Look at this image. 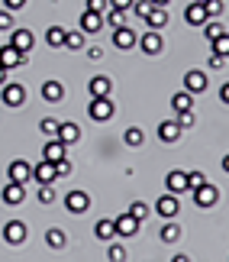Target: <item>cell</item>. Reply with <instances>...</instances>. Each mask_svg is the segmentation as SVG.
I'll use <instances>...</instances> for the list:
<instances>
[{"label":"cell","mask_w":229,"mask_h":262,"mask_svg":"<svg viewBox=\"0 0 229 262\" xmlns=\"http://www.w3.org/2000/svg\"><path fill=\"white\" fill-rule=\"evenodd\" d=\"M87 114H91L94 123H107V120H113L116 104H113L110 97H91V104H87Z\"/></svg>","instance_id":"obj_1"},{"label":"cell","mask_w":229,"mask_h":262,"mask_svg":"<svg viewBox=\"0 0 229 262\" xmlns=\"http://www.w3.org/2000/svg\"><path fill=\"white\" fill-rule=\"evenodd\" d=\"M136 46L142 49L145 55H162L165 52V39H162V33H158V29H148V33H142L136 39Z\"/></svg>","instance_id":"obj_2"},{"label":"cell","mask_w":229,"mask_h":262,"mask_svg":"<svg viewBox=\"0 0 229 262\" xmlns=\"http://www.w3.org/2000/svg\"><path fill=\"white\" fill-rule=\"evenodd\" d=\"M0 100H4L7 107H23V100H26V88H23V84H16V81H4V84H0Z\"/></svg>","instance_id":"obj_3"},{"label":"cell","mask_w":229,"mask_h":262,"mask_svg":"<svg viewBox=\"0 0 229 262\" xmlns=\"http://www.w3.org/2000/svg\"><path fill=\"white\" fill-rule=\"evenodd\" d=\"M65 210L68 214H87V210H91V194H87V191H68Z\"/></svg>","instance_id":"obj_4"},{"label":"cell","mask_w":229,"mask_h":262,"mask_svg":"<svg viewBox=\"0 0 229 262\" xmlns=\"http://www.w3.org/2000/svg\"><path fill=\"white\" fill-rule=\"evenodd\" d=\"M7 181H16V185H26V181H33V165L26 162V159H13L7 168Z\"/></svg>","instance_id":"obj_5"},{"label":"cell","mask_w":229,"mask_h":262,"mask_svg":"<svg viewBox=\"0 0 229 262\" xmlns=\"http://www.w3.org/2000/svg\"><path fill=\"white\" fill-rule=\"evenodd\" d=\"M10 46L19 49L23 55H29V52H33V46H36L33 29H10Z\"/></svg>","instance_id":"obj_6"},{"label":"cell","mask_w":229,"mask_h":262,"mask_svg":"<svg viewBox=\"0 0 229 262\" xmlns=\"http://www.w3.org/2000/svg\"><path fill=\"white\" fill-rule=\"evenodd\" d=\"M191 194H194V204H197V207H213L216 201H220V191H216L210 181H203V185H200V188H194Z\"/></svg>","instance_id":"obj_7"},{"label":"cell","mask_w":229,"mask_h":262,"mask_svg":"<svg viewBox=\"0 0 229 262\" xmlns=\"http://www.w3.org/2000/svg\"><path fill=\"white\" fill-rule=\"evenodd\" d=\"M0 198H4V204H10V207L23 204V201H26V185H16V181H7V185H4V191H0Z\"/></svg>","instance_id":"obj_8"},{"label":"cell","mask_w":229,"mask_h":262,"mask_svg":"<svg viewBox=\"0 0 229 262\" xmlns=\"http://www.w3.org/2000/svg\"><path fill=\"white\" fill-rule=\"evenodd\" d=\"M177 207H181V204H177V194H162V198L155 201V214L165 217V220L177 217Z\"/></svg>","instance_id":"obj_9"},{"label":"cell","mask_w":229,"mask_h":262,"mask_svg":"<svg viewBox=\"0 0 229 262\" xmlns=\"http://www.w3.org/2000/svg\"><path fill=\"white\" fill-rule=\"evenodd\" d=\"M23 62H26V55L19 52V49H13L10 42H7V46H0V65H4L7 72H10V68H19Z\"/></svg>","instance_id":"obj_10"},{"label":"cell","mask_w":229,"mask_h":262,"mask_svg":"<svg viewBox=\"0 0 229 262\" xmlns=\"http://www.w3.org/2000/svg\"><path fill=\"white\" fill-rule=\"evenodd\" d=\"M104 29V13H94V10H84L81 13V33L84 36H94Z\"/></svg>","instance_id":"obj_11"},{"label":"cell","mask_w":229,"mask_h":262,"mask_svg":"<svg viewBox=\"0 0 229 262\" xmlns=\"http://www.w3.org/2000/svg\"><path fill=\"white\" fill-rule=\"evenodd\" d=\"M65 156H68V146L62 143V139H55V136L42 146V159H45V162H52V165L58 162V159H65Z\"/></svg>","instance_id":"obj_12"},{"label":"cell","mask_w":229,"mask_h":262,"mask_svg":"<svg viewBox=\"0 0 229 262\" xmlns=\"http://www.w3.org/2000/svg\"><path fill=\"white\" fill-rule=\"evenodd\" d=\"M4 239L10 246H19L26 239V224H23V220H10V224L4 227Z\"/></svg>","instance_id":"obj_13"},{"label":"cell","mask_w":229,"mask_h":262,"mask_svg":"<svg viewBox=\"0 0 229 262\" xmlns=\"http://www.w3.org/2000/svg\"><path fill=\"white\" fill-rule=\"evenodd\" d=\"M113 46L119 49V52H129V49H136V33H133L129 26L113 29Z\"/></svg>","instance_id":"obj_14"},{"label":"cell","mask_w":229,"mask_h":262,"mask_svg":"<svg viewBox=\"0 0 229 262\" xmlns=\"http://www.w3.org/2000/svg\"><path fill=\"white\" fill-rule=\"evenodd\" d=\"M87 91H91V97H110L113 94V81L107 75H94L91 84H87Z\"/></svg>","instance_id":"obj_15"},{"label":"cell","mask_w":229,"mask_h":262,"mask_svg":"<svg viewBox=\"0 0 229 262\" xmlns=\"http://www.w3.org/2000/svg\"><path fill=\"white\" fill-rule=\"evenodd\" d=\"M139 220L136 217H129V214H123V217H116L113 220V230H116V236H136L139 233Z\"/></svg>","instance_id":"obj_16"},{"label":"cell","mask_w":229,"mask_h":262,"mask_svg":"<svg viewBox=\"0 0 229 262\" xmlns=\"http://www.w3.org/2000/svg\"><path fill=\"white\" fill-rule=\"evenodd\" d=\"M158 139H162V143H177V139H181L177 120H162V123H158Z\"/></svg>","instance_id":"obj_17"},{"label":"cell","mask_w":229,"mask_h":262,"mask_svg":"<svg viewBox=\"0 0 229 262\" xmlns=\"http://www.w3.org/2000/svg\"><path fill=\"white\" fill-rule=\"evenodd\" d=\"M145 26H148V29H158V33H162V29L168 26V10H165V7H152V10L145 13Z\"/></svg>","instance_id":"obj_18"},{"label":"cell","mask_w":229,"mask_h":262,"mask_svg":"<svg viewBox=\"0 0 229 262\" xmlns=\"http://www.w3.org/2000/svg\"><path fill=\"white\" fill-rule=\"evenodd\" d=\"M33 178L39 181V185H52V181H58V178H55V165L42 159L39 165H33Z\"/></svg>","instance_id":"obj_19"},{"label":"cell","mask_w":229,"mask_h":262,"mask_svg":"<svg viewBox=\"0 0 229 262\" xmlns=\"http://www.w3.org/2000/svg\"><path fill=\"white\" fill-rule=\"evenodd\" d=\"M184 91H191V94H200V91H207V75L203 72H187L184 75Z\"/></svg>","instance_id":"obj_20"},{"label":"cell","mask_w":229,"mask_h":262,"mask_svg":"<svg viewBox=\"0 0 229 262\" xmlns=\"http://www.w3.org/2000/svg\"><path fill=\"white\" fill-rule=\"evenodd\" d=\"M165 185H168V194H184V191H187V178H184L181 168H174V172H168Z\"/></svg>","instance_id":"obj_21"},{"label":"cell","mask_w":229,"mask_h":262,"mask_svg":"<svg viewBox=\"0 0 229 262\" xmlns=\"http://www.w3.org/2000/svg\"><path fill=\"white\" fill-rule=\"evenodd\" d=\"M55 139H62L65 146H74L78 139H81V129H78V123H58V133Z\"/></svg>","instance_id":"obj_22"},{"label":"cell","mask_w":229,"mask_h":262,"mask_svg":"<svg viewBox=\"0 0 229 262\" xmlns=\"http://www.w3.org/2000/svg\"><path fill=\"white\" fill-rule=\"evenodd\" d=\"M42 100H48V104L65 100V84H62V81H45V84H42Z\"/></svg>","instance_id":"obj_23"},{"label":"cell","mask_w":229,"mask_h":262,"mask_svg":"<svg viewBox=\"0 0 229 262\" xmlns=\"http://www.w3.org/2000/svg\"><path fill=\"white\" fill-rule=\"evenodd\" d=\"M184 19H187V26H203L210 16L203 13L200 4H187V7H184Z\"/></svg>","instance_id":"obj_24"},{"label":"cell","mask_w":229,"mask_h":262,"mask_svg":"<svg viewBox=\"0 0 229 262\" xmlns=\"http://www.w3.org/2000/svg\"><path fill=\"white\" fill-rule=\"evenodd\" d=\"M171 107H174V114H187V110H194V94H191V91H177V94L171 97Z\"/></svg>","instance_id":"obj_25"},{"label":"cell","mask_w":229,"mask_h":262,"mask_svg":"<svg viewBox=\"0 0 229 262\" xmlns=\"http://www.w3.org/2000/svg\"><path fill=\"white\" fill-rule=\"evenodd\" d=\"M94 236H97V239H104V243H110V239L116 236V230H113V220H110V217L97 220V224H94Z\"/></svg>","instance_id":"obj_26"},{"label":"cell","mask_w":229,"mask_h":262,"mask_svg":"<svg viewBox=\"0 0 229 262\" xmlns=\"http://www.w3.org/2000/svg\"><path fill=\"white\" fill-rule=\"evenodd\" d=\"M45 243H48V249H65V243H68L65 230H58V227L45 230Z\"/></svg>","instance_id":"obj_27"},{"label":"cell","mask_w":229,"mask_h":262,"mask_svg":"<svg viewBox=\"0 0 229 262\" xmlns=\"http://www.w3.org/2000/svg\"><path fill=\"white\" fill-rule=\"evenodd\" d=\"M104 23H110L113 29L126 26V10H113V7H107V10H104Z\"/></svg>","instance_id":"obj_28"},{"label":"cell","mask_w":229,"mask_h":262,"mask_svg":"<svg viewBox=\"0 0 229 262\" xmlns=\"http://www.w3.org/2000/svg\"><path fill=\"white\" fill-rule=\"evenodd\" d=\"M65 33H68V29H62V26H48L45 42L52 46V49H62V46H65Z\"/></svg>","instance_id":"obj_29"},{"label":"cell","mask_w":229,"mask_h":262,"mask_svg":"<svg viewBox=\"0 0 229 262\" xmlns=\"http://www.w3.org/2000/svg\"><path fill=\"white\" fill-rule=\"evenodd\" d=\"M62 49H71V52H81L84 49V33L78 29V33H65V46Z\"/></svg>","instance_id":"obj_30"},{"label":"cell","mask_w":229,"mask_h":262,"mask_svg":"<svg viewBox=\"0 0 229 262\" xmlns=\"http://www.w3.org/2000/svg\"><path fill=\"white\" fill-rule=\"evenodd\" d=\"M123 139H126V146H133V149H139V146L145 143V133H142V129H139V126H129L126 133H123Z\"/></svg>","instance_id":"obj_31"},{"label":"cell","mask_w":229,"mask_h":262,"mask_svg":"<svg viewBox=\"0 0 229 262\" xmlns=\"http://www.w3.org/2000/svg\"><path fill=\"white\" fill-rule=\"evenodd\" d=\"M148 210H152V207H148L145 201H133V204H129V210H126V214H129V217H136L139 224H142V220L148 217Z\"/></svg>","instance_id":"obj_32"},{"label":"cell","mask_w":229,"mask_h":262,"mask_svg":"<svg viewBox=\"0 0 229 262\" xmlns=\"http://www.w3.org/2000/svg\"><path fill=\"white\" fill-rule=\"evenodd\" d=\"M200 7H203V13L207 16H223V10H226V4H223V0H200Z\"/></svg>","instance_id":"obj_33"},{"label":"cell","mask_w":229,"mask_h":262,"mask_svg":"<svg viewBox=\"0 0 229 262\" xmlns=\"http://www.w3.org/2000/svg\"><path fill=\"white\" fill-rule=\"evenodd\" d=\"M158 236H162V243H177V239H181V227H177V224H165Z\"/></svg>","instance_id":"obj_34"},{"label":"cell","mask_w":229,"mask_h":262,"mask_svg":"<svg viewBox=\"0 0 229 262\" xmlns=\"http://www.w3.org/2000/svg\"><path fill=\"white\" fill-rule=\"evenodd\" d=\"M203 36H207V39L213 42V39L226 36V26H223V23H213V19H207V23H203Z\"/></svg>","instance_id":"obj_35"},{"label":"cell","mask_w":229,"mask_h":262,"mask_svg":"<svg viewBox=\"0 0 229 262\" xmlns=\"http://www.w3.org/2000/svg\"><path fill=\"white\" fill-rule=\"evenodd\" d=\"M13 26H16V16H13V10L0 7V33H10Z\"/></svg>","instance_id":"obj_36"},{"label":"cell","mask_w":229,"mask_h":262,"mask_svg":"<svg viewBox=\"0 0 229 262\" xmlns=\"http://www.w3.org/2000/svg\"><path fill=\"white\" fill-rule=\"evenodd\" d=\"M184 178H187V191L200 188L203 181H207V175H203V172H184Z\"/></svg>","instance_id":"obj_37"},{"label":"cell","mask_w":229,"mask_h":262,"mask_svg":"<svg viewBox=\"0 0 229 262\" xmlns=\"http://www.w3.org/2000/svg\"><path fill=\"white\" fill-rule=\"evenodd\" d=\"M107 259L110 262H126V249L119 243H110V249H107Z\"/></svg>","instance_id":"obj_38"},{"label":"cell","mask_w":229,"mask_h":262,"mask_svg":"<svg viewBox=\"0 0 229 262\" xmlns=\"http://www.w3.org/2000/svg\"><path fill=\"white\" fill-rule=\"evenodd\" d=\"M39 129H42V133H45L48 139H52V136L58 133V120H55V117H45L42 123H39Z\"/></svg>","instance_id":"obj_39"},{"label":"cell","mask_w":229,"mask_h":262,"mask_svg":"<svg viewBox=\"0 0 229 262\" xmlns=\"http://www.w3.org/2000/svg\"><path fill=\"white\" fill-rule=\"evenodd\" d=\"M55 201V188L52 185H39V204H52Z\"/></svg>","instance_id":"obj_40"},{"label":"cell","mask_w":229,"mask_h":262,"mask_svg":"<svg viewBox=\"0 0 229 262\" xmlns=\"http://www.w3.org/2000/svg\"><path fill=\"white\" fill-rule=\"evenodd\" d=\"M68 175H71V162H68V156H65V159L55 162V178H68Z\"/></svg>","instance_id":"obj_41"},{"label":"cell","mask_w":229,"mask_h":262,"mask_svg":"<svg viewBox=\"0 0 229 262\" xmlns=\"http://www.w3.org/2000/svg\"><path fill=\"white\" fill-rule=\"evenodd\" d=\"M129 10H136L139 19H145V13L152 10V4H148V0H133V7H129Z\"/></svg>","instance_id":"obj_42"},{"label":"cell","mask_w":229,"mask_h":262,"mask_svg":"<svg viewBox=\"0 0 229 262\" xmlns=\"http://www.w3.org/2000/svg\"><path fill=\"white\" fill-rule=\"evenodd\" d=\"M213 52H216V55H226V52H229V36L213 39Z\"/></svg>","instance_id":"obj_43"},{"label":"cell","mask_w":229,"mask_h":262,"mask_svg":"<svg viewBox=\"0 0 229 262\" xmlns=\"http://www.w3.org/2000/svg\"><path fill=\"white\" fill-rule=\"evenodd\" d=\"M87 58H91V62H100V58H104V49L100 46H91V49H87Z\"/></svg>","instance_id":"obj_44"},{"label":"cell","mask_w":229,"mask_h":262,"mask_svg":"<svg viewBox=\"0 0 229 262\" xmlns=\"http://www.w3.org/2000/svg\"><path fill=\"white\" fill-rule=\"evenodd\" d=\"M87 10H94V13H104V10H107V0H87Z\"/></svg>","instance_id":"obj_45"},{"label":"cell","mask_w":229,"mask_h":262,"mask_svg":"<svg viewBox=\"0 0 229 262\" xmlns=\"http://www.w3.org/2000/svg\"><path fill=\"white\" fill-rule=\"evenodd\" d=\"M107 7H113V10H129V7H133V0H107Z\"/></svg>","instance_id":"obj_46"},{"label":"cell","mask_w":229,"mask_h":262,"mask_svg":"<svg viewBox=\"0 0 229 262\" xmlns=\"http://www.w3.org/2000/svg\"><path fill=\"white\" fill-rule=\"evenodd\" d=\"M4 7H7V10H13V13H16V10H23V7H26V0H4Z\"/></svg>","instance_id":"obj_47"},{"label":"cell","mask_w":229,"mask_h":262,"mask_svg":"<svg viewBox=\"0 0 229 262\" xmlns=\"http://www.w3.org/2000/svg\"><path fill=\"white\" fill-rule=\"evenodd\" d=\"M210 68H226V55H210Z\"/></svg>","instance_id":"obj_48"},{"label":"cell","mask_w":229,"mask_h":262,"mask_svg":"<svg viewBox=\"0 0 229 262\" xmlns=\"http://www.w3.org/2000/svg\"><path fill=\"white\" fill-rule=\"evenodd\" d=\"M148 4H152V7H168L171 0H148Z\"/></svg>","instance_id":"obj_49"},{"label":"cell","mask_w":229,"mask_h":262,"mask_svg":"<svg viewBox=\"0 0 229 262\" xmlns=\"http://www.w3.org/2000/svg\"><path fill=\"white\" fill-rule=\"evenodd\" d=\"M171 262H191V259H187L184 253H177V256H171Z\"/></svg>","instance_id":"obj_50"},{"label":"cell","mask_w":229,"mask_h":262,"mask_svg":"<svg viewBox=\"0 0 229 262\" xmlns=\"http://www.w3.org/2000/svg\"><path fill=\"white\" fill-rule=\"evenodd\" d=\"M4 81H7V68L0 65V84H4Z\"/></svg>","instance_id":"obj_51"},{"label":"cell","mask_w":229,"mask_h":262,"mask_svg":"<svg viewBox=\"0 0 229 262\" xmlns=\"http://www.w3.org/2000/svg\"><path fill=\"white\" fill-rule=\"evenodd\" d=\"M191 4H200V0H191Z\"/></svg>","instance_id":"obj_52"}]
</instances>
